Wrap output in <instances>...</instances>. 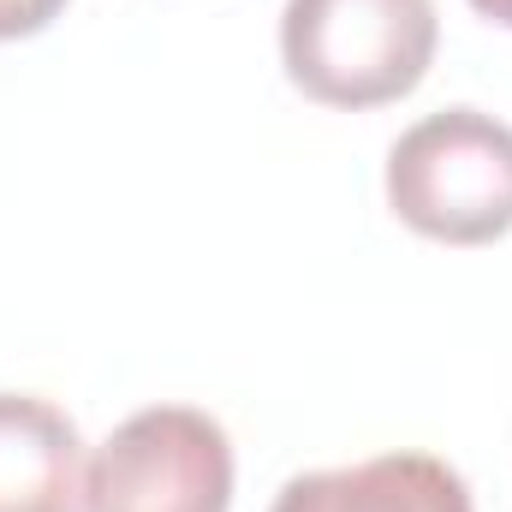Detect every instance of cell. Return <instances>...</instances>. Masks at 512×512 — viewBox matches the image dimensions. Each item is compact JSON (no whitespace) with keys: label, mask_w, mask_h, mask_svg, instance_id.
I'll return each instance as SVG.
<instances>
[{"label":"cell","mask_w":512,"mask_h":512,"mask_svg":"<svg viewBox=\"0 0 512 512\" xmlns=\"http://www.w3.org/2000/svg\"><path fill=\"white\" fill-rule=\"evenodd\" d=\"M60 12H66V0H0V42L36 36V30H48Z\"/></svg>","instance_id":"8992f818"},{"label":"cell","mask_w":512,"mask_h":512,"mask_svg":"<svg viewBox=\"0 0 512 512\" xmlns=\"http://www.w3.org/2000/svg\"><path fill=\"white\" fill-rule=\"evenodd\" d=\"M441 42L435 0H286V78L322 108H382L423 84Z\"/></svg>","instance_id":"6da1fadb"},{"label":"cell","mask_w":512,"mask_h":512,"mask_svg":"<svg viewBox=\"0 0 512 512\" xmlns=\"http://www.w3.org/2000/svg\"><path fill=\"white\" fill-rule=\"evenodd\" d=\"M268 512H477L465 477L435 453H376L340 471L292 477Z\"/></svg>","instance_id":"5b68a950"},{"label":"cell","mask_w":512,"mask_h":512,"mask_svg":"<svg viewBox=\"0 0 512 512\" xmlns=\"http://www.w3.org/2000/svg\"><path fill=\"white\" fill-rule=\"evenodd\" d=\"M471 6H477L483 18H495V24H507L512 30V0H471Z\"/></svg>","instance_id":"52a82bcc"},{"label":"cell","mask_w":512,"mask_h":512,"mask_svg":"<svg viewBox=\"0 0 512 512\" xmlns=\"http://www.w3.org/2000/svg\"><path fill=\"white\" fill-rule=\"evenodd\" d=\"M393 215L441 245H495L512 233V126L483 108H441L387 149Z\"/></svg>","instance_id":"7a4b0ae2"},{"label":"cell","mask_w":512,"mask_h":512,"mask_svg":"<svg viewBox=\"0 0 512 512\" xmlns=\"http://www.w3.org/2000/svg\"><path fill=\"white\" fill-rule=\"evenodd\" d=\"M233 441L197 405H149L90 459L84 512H227Z\"/></svg>","instance_id":"3957f363"},{"label":"cell","mask_w":512,"mask_h":512,"mask_svg":"<svg viewBox=\"0 0 512 512\" xmlns=\"http://www.w3.org/2000/svg\"><path fill=\"white\" fill-rule=\"evenodd\" d=\"M84 435L36 399L0 393V512H84Z\"/></svg>","instance_id":"277c9868"}]
</instances>
